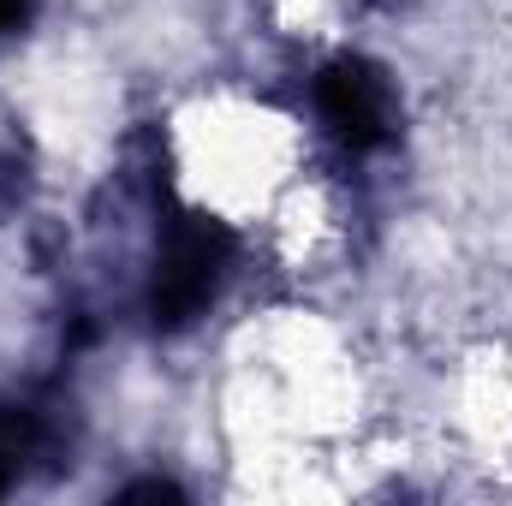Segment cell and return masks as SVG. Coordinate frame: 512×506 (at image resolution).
<instances>
[{"label":"cell","mask_w":512,"mask_h":506,"mask_svg":"<svg viewBox=\"0 0 512 506\" xmlns=\"http://www.w3.org/2000/svg\"><path fill=\"white\" fill-rule=\"evenodd\" d=\"M18 465H24V429L18 417H0V495L18 483Z\"/></svg>","instance_id":"obj_3"},{"label":"cell","mask_w":512,"mask_h":506,"mask_svg":"<svg viewBox=\"0 0 512 506\" xmlns=\"http://www.w3.org/2000/svg\"><path fill=\"white\" fill-rule=\"evenodd\" d=\"M316 108H322V120L334 126V137H340L346 149H358V155H364V149H382L387 137H393V114H399L387 72L376 60H364V54H340V60L322 66V78H316Z\"/></svg>","instance_id":"obj_2"},{"label":"cell","mask_w":512,"mask_h":506,"mask_svg":"<svg viewBox=\"0 0 512 506\" xmlns=\"http://www.w3.org/2000/svg\"><path fill=\"white\" fill-rule=\"evenodd\" d=\"M120 501H179V483H161V477H149V483H131Z\"/></svg>","instance_id":"obj_4"},{"label":"cell","mask_w":512,"mask_h":506,"mask_svg":"<svg viewBox=\"0 0 512 506\" xmlns=\"http://www.w3.org/2000/svg\"><path fill=\"white\" fill-rule=\"evenodd\" d=\"M227 268H233V233L209 215H185L167 245L155 256V280H149V316L155 328H185L197 322L221 286H227Z\"/></svg>","instance_id":"obj_1"},{"label":"cell","mask_w":512,"mask_h":506,"mask_svg":"<svg viewBox=\"0 0 512 506\" xmlns=\"http://www.w3.org/2000/svg\"><path fill=\"white\" fill-rule=\"evenodd\" d=\"M30 6H36V0H0V36L24 30V24H30Z\"/></svg>","instance_id":"obj_5"}]
</instances>
